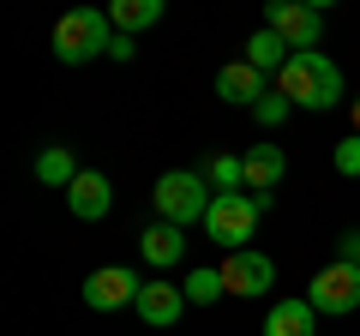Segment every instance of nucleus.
<instances>
[{"instance_id":"obj_1","label":"nucleus","mask_w":360,"mask_h":336,"mask_svg":"<svg viewBox=\"0 0 360 336\" xmlns=\"http://www.w3.org/2000/svg\"><path fill=\"white\" fill-rule=\"evenodd\" d=\"M276 91L295 108H336L342 103V66L330 54H288V66L276 72Z\"/></svg>"},{"instance_id":"obj_2","label":"nucleus","mask_w":360,"mask_h":336,"mask_svg":"<svg viewBox=\"0 0 360 336\" xmlns=\"http://www.w3.org/2000/svg\"><path fill=\"white\" fill-rule=\"evenodd\" d=\"M150 198H156V217L174 222V228H193V222H205L210 205H217L210 181H205V174H193V168H174V174H162Z\"/></svg>"},{"instance_id":"obj_3","label":"nucleus","mask_w":360,"mask_h":336,"mask_svg":"<svg viewBox=\"0 0 360 336\" xmlns=\"http://www.w3.org/2000/svg\"><path fill=\"white\" fill-rule=\"evenodd\" d=\"M49 42H54V60H60V66H84V60H96V54H108L115 30H108V13L78 6V13H66L60 25H54Z\"/></svg>"},{"instance_id":"obj_4","label":"nucleus","mask_w":360,"mask_h":336,"mask_svg":"<svg viewBox=\"0 0 360 336\" xmlns=\"http://www.w3.org/2000/svg\"><path fill=\"white\" fill-rule=\"evenodd\" d=\"M270 205H276V198H258V193H217V205H210V217H205V234L222 252H246L252 222L264 217Z\"/></svg>"},{"instance_id":"obj_5","label":"nucleus","mask_w":360,"mask_h":336,"mask_svg":"<svg viewBox=\"0 0 360 336\" xmlns=\"http://www.w3.org/2000/svg\"><path fill=\"white\" fill-rule=\"evenodd\" d=\"M264 30H276L295 54H319L324 18H319L312 0H270V6H264Z\"/></svg>"},{"instance_id":"obj_6","label":"nucleus","mask_w":360,"mask_h":336,"mask_svg":"<svg viewBox=\"0 0 360 336\" xmlns=\"http://www.w3.org/2000/svg\"><path fill=\"white\" fill-rule=\"evenodd\" d=\"M144 283L127 271V264H103V271L84 276V306L90 312H120V306H139Z\"/></svg>"},{"instance_id":"obj_7","label":"nucleus","mask_w":360,"mask_h":336,"mask_svg":"<svg viewBox=\"0 0 360 336\" xmlns=\"http://www.w3.org/2000/svg\"><path fill=\"white\" fill-rule=\"evenodd\" d=\"M307 300H312L319 312H330V318L354 312V306H360V271H354V264H342V259L324 264V271L312 276V295H307Z\"/></svg>"},{"instance_id":"obj_8","label":"nucleus","mask_w":360,"mask_h":336,"mask_svg":"<svg viewBox=\"0 0 360 336\" xmlns=\"http://www.w3.org/2000/svg\"><path fill=\"white\" fill-rule=\"evenodd\" d=\"M222 283H229V295L252 300V295H264V288H276V264L246 246V252H229V259H222Z\"/></svg>"},{"instance_id":"obj_9","label":"nucleus","mask_w":360,"mask_h":336,"mask_svg":"<svg viewBox=\"0 0 360 336\" xmlns=\"http://www.w3.org/2000/svg\"><path fill=\"white\" fill-rule=\"evenodd\" d=\"M108 205H115V186H108V174H96V168H84V174L66 186V210H72L78 222H103Z\"/></svg>"},{"instance_id":"obj_10","label":"nucleus","mask_w":360,"mask_h":336,"mask_svg":"<svg viewBox=\"0 0 360 336\" xmlns=\"http://www.w3.org/2000/svg\"><path fill=\"white\" fill-rule=\"evenodd\" d=\"M217 96H222V103H234V108H258L270 91H264V72H258L252 60H229L217 72Z\"/></svg>"},{"instance_id":"obj_11","label":"nucleus","mask_w":360,"mask_h":336,"mask_svg":"<svg viewBox=\"0 0 360 336\" xmlns=\"http://www.w3.org/2000/svg\"><path fill=\"white\" fill-rule=\"evenodd\" d=\"M283 174H288V162H283V150H276V144H252V150H246V193L276 198Z\"/></svg>"},{"instance_id":"obj_12","label":"nucleus","mask_w":360,"mask_h":336,"mask_svg":"<svg viewBox=\"0 0 360 336\" xmlns=\"http://www.w3.org/2000/svg\"><path fill=\"white\" fill-rule=\"evenodd\" d=\"M319 330V306L312 300H276L264 318V336H312Z\"/></svg>"},{"instance_id":"obj_13","label":"nucleus","mask_w":360,"mask_h":336,"mask_svg":"<svg viewBox=\"0 0 360 336\" xmlns=\"http://www.w3.org/2000/svg\"><path fill=\"white\" fill-rule=\"evenodd\" d=\"M180 306H186V288H174V283H144V295H139L144 324H174Z\"/></svg>"},{"instance_id":"obj_14","label":"nucleus","mask_w":360,"mask_h":336,"mask_svg":"<svg viewBox=\"0 0 360 336\" xmlns=\"http://www.w3.org/2000/svg\"><path fill=\"white\" fill-rule=\"evenodd\" d=\"M156 18H162V0H115V6H108V25H115L120 37H139Z\"/></svg>"},{"instance_id":"obj_15","label":"nucleus","mask_w":360,"mask_h":336,"mask_svg":"<svg viewBox=\"0 0 360 336\" xmlns=\"http://www.w3.org/2000/svg\"><path fill=\"white\" fill-rule=\"evenodd\" d=\"M150 264H174L180 252H186V228H174V222H150L144 228V246H139Z\"/></svg>"},{"instance_id":"obj_16","label":"nucleus","mask_w":360,"mask_h":336,"mask_svg":"<svg viewBox=\"0 0 360 336\" xmlns=\"http://www.w3.org/2000/svg\"><path fill=\"white\" fill-rule=\"evenodd\" d=\"M78 174H84V168L72 162V150H66V144H49V150L37 156V181H42V186H72Z\"/></svg>"},{"instance_id":"obj_17","label":"nucleus","mask_w":360,"mask_h":336,"mask_svg":"<svg viewBox=\"0 0 360 336\" xmlns=\"http://www.w3.org/2000/svg\"><path fill=\"white\" fill-rule=\"evenodd\" d=\"M288 54H295V49H288V42L276 37V30H258V37L246 42V60H252L258 72H283V66H288Z\"/></svg>"},{"instance_id":"obj_18","label":"nucleus","mask_w":360,"mask_h":336,"mask_svg":"<svg viewBox=\"0 0 360 336\" xmlns=\"http://www.w3.org/2000/svg\"><path fill=\"white\" fill-rule=\"evenodd\" d=\"M180 288H186V306H217V300L229 295V283H222V264H205V271H193Z\"/></svg>"},{"instance_id":"obj_19","label":"nucleus","mask_w":360,"mask_h":336,"mask_svg":"<svg viewBox=\"0 0 360 336\" xmlns=\"http://www.w3.org/2000/svg\"><path fill=\"white\" fill-rule=\"evenodd\" d=\"M205 181L217 186V193H240V186H246V156H210Z\"/></svg>"},{"instance_id":"obj_20","label":"nucleus","mask_w":360,"mask_h":336,"mask_svg":"<svg viewBox=\"0 0 360 336\" xmlns=\"http://www.w3.org/2000/svg\"><path fill=\"white\" fill-rule=\"evenodd\" d=\"M288 108H295V103H288V96H283V91H270V96H264V103H258V108H252V120H258V127H283V120H288Z\"/></svg>"},{"instance_id":"obj_21","label":"nucleus","mask_w":360,"mask_h":336,"mask_svg":"<svg viewBox=\"0 0 360 336\" xmlns=\"http://www.w3.org/2000/svg\"><path fill=\"white\" fill-rule=\"evenodd\" d=\"M336 174H360V132L336 144Z\"/></svg>"},{"instance_id":"obj_22","label":"nucleus","mask_w":360,"mask_h":336,"mask_svg":"<svg viewBox=\"0 0 360 336\" xmlns=\"http://www.w3.org/2000/svg\"><path fill=\"white\" fill-rule=\"evenodd\" d=\"M132 54H139V37H120V30H115V42H108V60H132Z\"/></svg>"},{"instance_id":"obj_23","label":"nucleus","mask_w":360,"mask_h":336,"mask_svg":"<svg viewBox=\"0 0 360 336\" xmlns=\"http://www.w3.org/2000/svg\"><path fill=\"white\" fill-rule=\"evenodd\" d=\"M336 259H342V264H354V271H360V228H348V234H342V252H336Z\"/></svg>"},{"instance_id":"obj_24","label":"nucleus","mask_w":360,"mask_h":336,"mask_svg":"<svg viewBox=\"0 0 360 336\" xmlns=\"http://www.w3.org/2000/svg\"><path fill=\"white\" fill-rule=\"evenodd\" d=\"M354 132H360V96H354Z\"/></svg>"}]
</instances>
